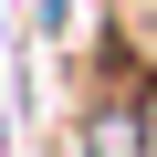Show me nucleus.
<instances>
[{"label": "nucleus", "instance_id": "nucleus-1", "mask_svg": "<svg viewBox=\"0 0 157 157\" xmlns=\"http://www.w3.org/2000/svg\"><path fill=\"white\" fill-rule=\"evenodd\" d=\"M94 157H136V126H126V105H105V115H94Z\"/></svg>", "mask_w": 157, "mask_h": 157}, {"label": "nucleus", "instance_id": "nucleus-2", "mask_svg": "<svg viewBox=\"0 0 157 157\" xmlns=\"http://www.w3.org/2000/svg\"><path fill=\"white\" fill-rule=\"evenodd\" d=\"M147 147H157V126H147Z\"/></svg>", "mask_w": 157, "mask_h": 157}]
</instances>
